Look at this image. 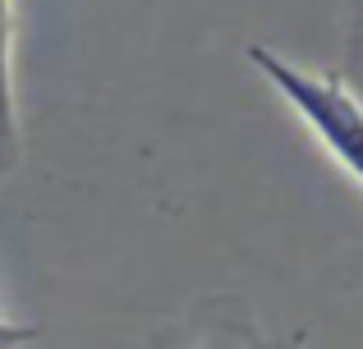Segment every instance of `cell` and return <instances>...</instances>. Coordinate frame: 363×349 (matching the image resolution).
<instances>
[{
    "instance_id": "6da1fadb",
    "label": "cell",
    "mask_w": 363,
    "mask_h": 349,
    "mask_svg": "<svg viewBox=\"0 0 363 349\" xmlns=\"http://www.w3.org/2000/svg\"><path fill=\"white\" fill-rule=\"evenodd\" d=\"M244 55L281 92V101L299 115L313 143L336 161V171L363 188V101L336 74H308L299 64H290L285 55H276L272 46H248Z\"/></svg>"
},
{
    "instance_id": "3957f363",
    "label": "cell",
    "mask_w": 363,
    "mask_h": 349,
    "mask_svg": "<svg viewBox=\"0 0 363 349\" xmlns=\"http://www.w3.org/2000/svg\"><path fill=\"white\" fill-rule=\"evenodd\" d=\"M37 341V326L28 322H9V317H0V345H28Z\"/></svg>"
},
{
    "instance_id": "7a4b0ae2",
    "label": "cell",
    "mask_w": 363,
    "mask_h": 349,
    "mask_svg": "<svg viewBox=\"0 0 363 349\" xmlns=\"http://www.w3.org/2000/svg\"><path fill=\"white\" fill-rule=\"evenodd\" d=\"M18 161V115H14V0H0V175Z\"/></svg>"
}]
</instances>
